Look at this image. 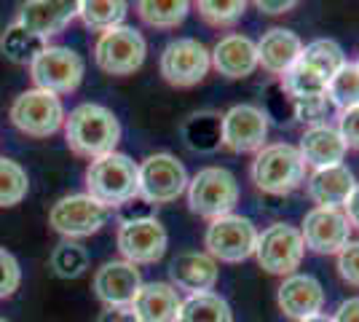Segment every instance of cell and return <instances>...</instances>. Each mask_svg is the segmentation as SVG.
<instances>
[{
    "mask_svg": "<svg viewBox=\"0 0 359 322\" xmlns=\"http://www.w3.org/2000/svg\"><path fill=\"white\" fill-rule=\"evenodd\" d=\"M97 322H140L132 307H105V311H100Z\"/></svg>",
    "mask_w": 359,
    "mask_h": 322,
    "instance_id": "ab89813d",
    "label": "cell"
},
{
    "mask_svg": "<svg viewBox=\"0 0 359 322\" xmlns=\"http://www.w3.org/2000/svg\"><path fill=\"white\" fill-rule=\"evenodd\" d=\"M217 261L207 255V253H198V250H185L180 253L177 258L169 266V285L175 290H185L188 295H198V293H212L217 285Z\"/></svg>",
    "mask_w": 359,
    "mask_h": 322,
    "instance_id": "e0dca14e",
    "label": "cell"
},
{
    "mask_svg": "<svg viewBox=\"0 0 359 322\" xmlns=\"http://www.w3.org/2000/svg\"><path fill=\"white\" fill-rule=\"evenodd\" d=\"M279 309L292 320H309L314 314H322L325 307V288L311 274H290L279 285Z\"/></svg>",
    "mask_w": 359,
    "mask_h": 322,
    "instance_id": "ac0fdd59",
    "label": "cell"
},
{
    "mask_svg": "<svg viewBox=\"0 0 359 322\" xmlns=\"http://www.w3.org/2000/svg\"><path fill=\"white\" fill-rule=\"evenodd\" d=\"M330 105H335L341 113L348 107L359 105V65L357 62H346L344 67L327 81V89H325Z\"/></svg>",
    "mask_w": 359,
    "mask_h": 322,
    "instance_id": "f546056e",
    "label": "cell"
},
{
    "mask_svg": "<svg viewBox=\"0 0 359 322\" xmlns=\"http://www.w3.org/2000/svg\"><path fill=\"white\" fill-rule=\"evenodd\" d=\"M212 57L210 48L196 38H175L172 43H166L161 51L158 70L169 86L177 89H191L196 83H201L204 76L210 73Z\"/></svg>",
    "mask_w": 359,
    "mask_h": 322,
    "instance_id": "8fae6325",
    "label": "cell"
},
{
    "mask_svg": "<svg viewBox=\"0 0 359 322\" xmlns=\"http://www.w3.org/2000/svg\"><path fill=\"white\" fill-rule=\"evenodd\" d=\"M140 288V269L126 261H107L94 274V293L105 307H132Z\"/></svg>",
    "mask_w": 359,
    "mask_h": 322,
    "instance_id": "2e32d148",
    "label": "cell"
},
{
    "mask_svg": "<svg viewBox=\"0 0 359 322\" xmlns=\"http://www.w3.org/2000/svg\"><path fill=\"white\" fill-rule=\"evenodd\" d=\"M145 54H148V43L142 32L129 25L102 32L94 43V60L107 76H132L142 67Z\"/></svg>",
    "mask_w": 359,
    "mask_h": 322,
    "instance_id": "8992f818",
    "label": "cell"
},
{
    "mask_svg": "<svg viewBox=\"0 0 359 322\" xmlns=\"http://www.w3.org/2000/svg\"><path fill=\"white\" fill-rule=\"evenodd\" d=\"M338 135L344 140L346 148H351V151H359V105L357 107H348L341 113V119H338Z\"/></svg>",
    "mask_w": 359,
    "mask_h": 322,
    "instance_id": "f35d334b",
    "label": "cell"
},
{
    "mask_svg": "<svg viewBox=\"0 0 359 322\" xmlns=\"http://www.w3.org/2000/svg\"><path fill=\"white\" fill-rule=\"evenodd\" d=\"M204 247H207V255H212L215 261L241 263L255 255L257 229L250 217L233 213L215 217L204 234Z\"/></svg>",
    "mask_w": 359,
    "mask_h": 322,
    "instance_id": "ba28073f",
    "label": "cell"
},
{
    "mask_svg": "<svg viewBox=\"0 0 359 322\" xmlns=\"http://www.w3.org/2000/svg\"><path fill=\"white\" fill-rule=\"evenodd\" d=\"M83 57L67 46H46L35 60L30 62V76L35 89L51 94H70L83 81Z\"/></svg>",
    "mask_w": 359,
    "mask_h": 322,
    "instance_id": "9c48e42d",
    "label": "cell"
},
{
    "mask_svg": "<svg viewBox=\"0 0 359 322\" xmlns=\"http://www.w3.org/2000/svg\"><path fill=\"white\" fill-rule=\"evenodd\" d=\"M107 217H110V210L91 199L89 194H70V196H62L51 207L48 223L62 236L81 239V236L97 234L107 223Z\"/></svg>",
    "mask_w": 359,
    "mask_h": 322,
    "instance_id": "4fadbf2b",
    "label": "cell"
},
{
    "mask_svg": "<svg viewBox=\"0 0 359 322\" xmlns=\"http://www.w3.org/2000/svg\"><path fill=\"white\" fill-rule=\"evenodd\" d=\"M303 245L316 255H338L351 242V223L344 210L314 207L300 226Z\"/></svg>",
    "mask_w": 359,
    "mask_h": 322,
    "instance_id": "5bb4252c",
    "label": "cell"
},
{
    "mask_svg": "<svg viewBox=\"0 0 359 322\" xmlns=\"http://www.w3.org/2000/svg\"><path fill=\"white\" fill-rule=\"evenodd\" d=\"M46 48V41L25 30L22 25H11L8 30L0 35V51L6 60L16 62V65H30L41 51Z\"/></svg>",
    "mask_w": 359,
    "mask_h": 322,
    "instance_id": "4316f807",
    "label": "cell"
},
{
    "mask_svg": "<svg viewBox=\"0 0 359 322\" xmlns=\"http://www.w3.org/2000/svg\"><path fill=\"white\" fill-rule=\"evenodd\" d=\"M300 322H332L327 314H314V317H309V320H300Z\"/></svg>",
    "mask_w": 359,
    "mask_h": 322,
    "instance_id": "ee69618b",
    "label": "cell"
},
{
    "mask_svg": "<svg viewBox=\"0 0 359 322\" xmlns=\"http://www.w3.org/2000/svg\"><path fill=\"white\" fill-rule=\"evenodd\" d=\"M357 65H359V62H357Z\"/></svg>",
    "mask_w": 359,
    "mask_h": 322,
    "instance_id": "bcb514c9",
    "label": "cell"
},
{
    "mask_svg": "<svg viewBox=\"0 0 359 322\" xmlns=\"http://www.w3.org/2000/svg\"><path fill=\"white\" fill-rule=\"evenodd\" d=\"M182 135L194 151H215L220 145V119L212 113H196L185 121Z\"/></svg>",
    "mask_w": 359,
    "mask_h": 322,
    "instance_id": "1f68e13d",
    "label": "cell"
},
{
    "mask_svg": "<svg viewBox=\"0 0 359 322\" xmlns=\"http://www.w3.org/2000/svg\"><path fill=\"white\" fill-rule=\"evenodd\" d=\"M177 322H233V311L223 295L217 293H198L182 301Z\"/></svg>",
    "mask_w": 359,
    "mask_h": 322,
    "instance_id": "d4e9b609",
    "label": "cell"
},
{
    "mask_svg": "<svg viewBox=\"0 0 359 322\" xmlns=\"http://www.w3.org/2000/svg\"><path fill=\"white\" fill-rule=\"evenodd\" d=\"M22 285V269H19V261L8 250L0 247V298H8L14 295Z\"/></svg>",
    "mask_w": 359,
    "mask_h": 322,
    "instance_id": "8d00e7d4",
    "label": "cell"
},
{
    "mask_svg": "<svg viewBox=\"0 0 359 322\" xmlns=\"http://www.w3.org/2000/svg\"><path fill=\"white\" fill-rule=\"evenodd\" d=\"M0 322H8V320H3V317H0Z\"/></svg>",
    "mask_w": 359,
    "mask_h": 322,
    "instance_id": "f6af8a7d",
    "label": "cell"
},
{
    "mask_svg": "<svg viewBox=\"0 0 359 322\" xmlns=\"http://www.w3.org/2000/svg\"><path fill=\"white\" fill-rule=\"evenodd\" d=\"M89 269V253L75 242H62L51 253V271L62 279H78Z\"/></svg>",
    "mask_w": 359,
    "mask_h": 322,
    "instance_id": "836d02e7",
    "label": "cell"
},
{
    "mask_svg": "<svg viewBox=\"0 0 359 322\" xmlns=\"http://www.w3.org/2000/svg\"><path fill=\"white\" fill-rule=\"evenodd\" d=\"M250 177L257 191L269 196H287L306 183V161L300 159L298 145L271 142L255 154Z\"/></svg>",
    "mask_w": 359,
    "mask_h": 322,
    "instance_id": "7a4b0ae2",
    "label": "cell"
},
{
    "mask_svg": "<svg viewBox=\"0 0 359 322\" xmlns=\"http://www.w3.org/2000/svg\"><path fill=\"white\" fill-rule=\"evenodd\" d=\"M327 89V81L316 73L314 67L303 65V62H295L285 76H282V92L290 97V100H303V97H319Z\"/></svg>",
    "mask_w": 359,
    "mask_h": 322,
    "instance_id": "4dcf8cb0",
    "label": "cell"
},
{
    "mask_svg": "<svg viewBox=\"0 0 359 322\" xmlns=\"http://www.w3.org/2000/svg\"><path fill=\"white\" fill-rule=\"evenodd\" d=\"M269 137V113L257 105H233L220 119V145L231 154H257Z\"/></svg>",
    "mask_w": 359,
    "mask_h": 322,
    "instance_id": "7c38bea8",
    "label": "cell"
},
{
    "mask_svg": "<svg viewBox=\"0 0 359 322\" xmlns=\"http://www.w3.org/2000/svg\"><path fill=\"white\" fill-rule=\"evenodd\" d=\"M300 62L309 65V67H314L325 81H330L346 65V57H344V48L338 46L332 38H319V41H311L309 46H303Z\"/></svg>",
    "mask_w": 359,
    "mask_h": 322,
    "instance_id": "f1b7e54d",
    "label": "cell"
},
{
    "mask_svg": "<svg viewBox=\"0 0 359 322\" xmlns=\"http://www.w3.org/2000/svg\"><path fill=\"white\" fill-rule=\"evenodd\" d=\"M357 185L354 172L346 164H335V167L314 169L311 177L306 180V191L316 207H332V210H344L346 199L351 196Z\"/></svg>",
    "mask_w": 359,
    "mask_h": 322,
    "instance_id": "7402d4cb",
    "label": "cell"
},
{
    "mask_svg": "<svg viewBox=\"0 0 359 322\" xmlns=\"http://www.w3.org/2000/svg\"><path fill=\"white\" fill-rule=\"evenodd\" d=\"M188 11H191V6L185 0H142V3H137L140 19L158 30H172V27L182 25Z\"/></svg>",
    "mask_w": 359,
    "mask_h": 322,
    "instance_id": "83f0119b",
    "label": "cell"
},
{
    "mask_svg": "<svg viewBox=\"0 0 359 322\" xmlns=\"http://www.w3.org/2000/svg\"><path fill=\"white\" fill-rule=\"evenodd\" d=\"M210 57L212 67L231 81L250 78L257 70V46L252 38H247L241 32H231V35L220 38L210 51Z\"/></svg>",
    "mask_w": 359,
    "mask_h": 322,
    "instance_id": "d6986e66",
    "label": "cell"
},
{
    "mask_svg": "<svg viewBox=\"0 0 359 322\" xmlns=\"http://www.w3.org/2000/svg\"><path fill=\"white\" fill-rule=\"evenodd\" d=\"M332 322H359V298H348L335 309V314L330 317Z\"/></svg>",
    "mask_w": 359,
    "mask_h": 322,
    "instance_id": "60d3db41",
    "label": "cell"
},
{
    "mask_svg": "<svg viewBox=\"0 0 359 322\" xmlns=\"http://www.w3.org/2000/svg\"><path fill=\"white\" fill-rule=\"evenodd\" d=\"M169 236L166 229L156 217H140V220H126L118 226V250L123 261L132 266L142 263H156L164 258Z\"/></svg>",
    "mask_w": 359,
    "mask_h": 322,
    "instance_id": "9a60e30c",
    "label": "cell"
},
{
    "mask_svg": "<svg viewBox=\"0 0 359 322\" xmlns=\"http://www.w3.org/2000/svg\"><path fill=\"white\" fill-rule=\"evenodd\" d=\"M196 8H198V16L212 27H233L247 11V3L244 0H201Z\"/></svg>",
    "mask_w": 359,
    "mask_h": 322,
    "instance_id": "e575fe53",
    "label": "cell"
},
{
    "mask_svg": "<svg viewBox=\"0 0 359 322\" xmlns=\"http://www.w3.org/2000/svg\"><path fill=\"white\" fill-rule=\"evenodd\" d=\"M188 169L172 154H150L137 164V196L156 204L177 201L188 191Z\"/></svg>",
    "mask_w": 359,
    "mask_h": 322,
    "instance_id": "277c9868",
    "label": "cell"
},
{
    "mask_svg": "<svg viewBox=\"0 0 359 322\" xmlns=\"http://www.w3.org/2000/svg\"><path fill=\"white\" fill-rule=\"evenodd\" d=\"M344 213H346V217H348V223H351V229H359V183L354 185L351 196L346 199Z\"/></svg>",
    "mask_w": 359,
    "mask_h": 322,
    "instance_id": "7bdbcfd3",
    "label": "cell"
},
{
    "mask_svg": "<svg viewBox=\"0 0 359 322\" xmlns=\"http://www.w3.org/2000/svg\"><path fill=\"white\" fill-rule=\"evenodd\" d=\"M129 6L121 0H81L78 3V16L89 30L107 32L113 27H121L126 19Z\"/></svg>",
    "mask_w": 359,
    "mask_h": 322,
    "instance_id": "484cf974",
    "label": "cell"
},
{
    "mask_svg": "<svg viewBox=\"0 0 359 322\" xmlns=\"http://www.w3.org/2000/svg\"><path fill=\"white\" fill-rule=\"evenodd\" d=\"M78 16V3L67 0H30L19 8V22L25 30H30L38 38H48L62 32Z\"/></svg>",
    "mask_w": 359,
    "mask_h": 322,
    "instance_id": "44dd1931",
    "label": "cell"
},
{
    "mask_svg": "<svg viewBox=\"0 0 359 322\" xmlns=\"http://www.w3.org/2000/svg\"><path fill=\"white\" fill-rule=\"evenodd\" d=\"M182 298L169 282H142L132 311L140 322H177Z\"/></svg>",
    "mask_w": 359,
    "mask_h": 322,
    "instance_id": "cb8c5ba5",
    "label": "cell"
},
{
    "mask_svg": "<svg viewBox=\"0 0 359 322\" xmlns=\"http://www.w3.org/2000/svg\"><path fill=\"white\" fill-rule=\"evenodd\" d=\"M257 46V67H263L271 76H285L287 70L300 60L303 41L298 32L287 27H271L263 32V38L255 43Z\"/></svg>",
    "mask_w": 359,
    "mask_h": 322,
    "instance_id": "ffe728a7",
    "label": "cell"
},
{
    "mask_svg": "<svg viewBox=\"0 0 359 322\" xmlns=\"http://www.w3.org/2000/svg\"><path fill=\"white\" fill-rule=\"evenodd\" d=\"M327 97L325 94H319V97H303V100H292V113H295V119L303 123H309V126H319V123H325L327 119Z\"/></svg>",
    "mask_w": 359,
    "mask_h": 322,
    "instance_id": "d590c367",
    "label": "cell"
},
{
    "mask_svg": "<svg viewBox=\"0 0 359 322\" xmlns=\"http://www.w3.org/2000/svg\"><path fill=\"white\" fill-rule=\"evenodd\" d=\"M338 274L351 288H359V239H351L338 253Z\"/></svg>",
    "mask_w": 359,
    "mask_h": 322,
    "instance_id": "74e56055",
    "label": "cell"
},
{
    "mask_svg": "<svg viewBox=\"0 0 359 322\" xmlns=\"http://www.w3.org/2000/svg\"><path fill=\"white\" fill-rule=\"evenodd\" d=\"M263 14H287V11H292L298 3L295 0H276V3H271V0H257L255 3Z\"/></svg>",
    "mask_w": 359,
    "mask_h": 322,
    "instance_id": "b9f144b4",
    "label": "cell"
},
{
    "mask_svg": "<svg viewBox=\"0 0 359 322\" xmlns=\"http://www.w3.org/2000/svg\"><path fill=\"white\" fill-rule=\"evenodd\" d=\"M300 159L306 161V167L314 169H325V167H335V164H344L346 159V148L341 135L335 126L330 123H319V126H309L300 137Z\"/></svg>",
    "mask_w": 359,
    "mask_h": 322,
    "instance_id": "603a6c76",
    "label": "cell"
},
{
    "mask_svg": "<svg viewBox=\"0 0 359 322\" xmlns=\"http://www.w3.org/2000/svg\"><path fill=\"white\" fill-rule=\"evenodd\" d=\"M8 119L22 135L51 137L65 126V107L57 94L43 92V89H27L11 102Z\"/></svg>",
    "mask_w": 359,
    "mask_h": 322,
    "instance_id": "52a82bcc",
    "label": "cell"
},
{
    "mask_svg": "<svg viewBox=\"0 0 359 322\" xmlns=\"http://www.w3.org/2000/svg\"><path fill=\"white\" fill-rule=\"evenodd\" d=\"M86 194L107 210L137 199V161L118 151L94 159L86 169Z\"/></svg>",
    "mask_w": 359,
    "mask_h": 322,
    "instance_id": "3957f363",
    "label": "cell"
},
{
    "mask_svg": "<svg viewBox=\"0 0 359 322\" xmlns=\"http://www.w3.org/2000/svg\"><path fill=\"white\" fill-rule=\"evenodd\" d=\"M188 207L198 217H223L239 201V183L225 167H204L188 180Z\"/></svg>",
    "mask_w": 359,
    "mask_h": 322,
    "instance_id": "5b68a950",
    "label": "cell"
},
{
    "mask_svg": "<svg viewBox=\"0 0 359 322\" xmlns=\"http://www.w3.org/2000/svg\"><path fill=\"white\" fill-rule=\"evenodd\" d=\"M30 177L22 164L11 159H0V207H14L27 196Z\"/></svg>",
    "mask_w": 359,
    "mask_h": 322,
    "instance_id": "d6a6232c",
    "label": "cell"
},
{
    "mask_svg": "<svg viewBox=\"0 0 359 322\" xmlns=\"http://www.w3.org/2000/svg\"><path fill=\"white\" fill-rule=\"evenodd\" d=\"M65 140L75 156L100 159L116 151L121 140V121L116 113L97 102H83L65 116Z\"/></svg>",
    "mask_w": 359,
    "mask_h": 322,
    "instance_id": "6da1fadb",
    "label": "cell"
},
{
    "mask_svg": "<svg viewBox=\"0 0 359 322\" xmlns=\"http://www.w3.org/2000/svg\"><path fill=\"white\" fill-rule=\"evenodd\" d=\"M306 255V245L300 229L290 223H273L263 234H257V247H255V258L260 263L263 271L273 276H290L295 274Z\"/></svg>",
    "mask_w": 359,
    "mask_h": 322,
    "instance_id": "30bf717a",
    "label": "cell"
}]
</instances>
